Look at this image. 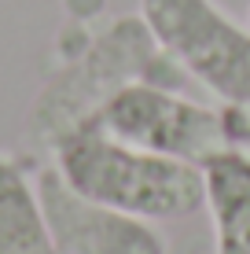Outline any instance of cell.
I'll return each mask as SVG.
<instances>
[{
	"label": "cell",
	"mask_w": 250,
	"mask_h": 254,
	"mask_svg": "<svg viewBox=\"0 0 250 254\" xmlns=\"http://www.w3.org/2000/svg\"><path fill=\"white\" fill-rule=\"evenodd\" d=\"M0 254H59L37 185L7 155H0Z\"/></svg>",
	"instance_id": "7"
},
{
	"label": "cell",
	"mask_w": 250,
	"mask_h": 254,
	"mask_svg": "<svg viewBox=\"0 0 250 254\" xmlns=\"http://www.w3.org/2000/svg\"><path fill=\"white\" fill-rule=\"evenodd\" d=\"M166 254H213V243H206L202 236H188L180 243H169Z\"/></svg>",
	"instance_id": "9"
},
{
	"label": "cell",
	"mask_w": 250,
	"mask_h": 254,
	"mask_svg": "<svg viewBox=\"0 0 250 254\" xmlns=\"http://www.w3.org/2000/svg\"><path fill=\"white\" fill-rule=\"evenodd\" d=\"M184 74L166 52L158 48L154 33L140 15L114 19L107 30L92 37V45L59 70L41 89L26 115V144L37 151H55V144L81 122H89L103 103L129 81H154L177 89Z\"/></svg>",
	"instance_id": "2"
},
{
	"label": "cell",
	"mask_w": 250,
	"mask_h": 254,
	"mask_svg": "<svg viewBox=\"0 0 250 254\" xmlns=\"http://www.w3.org/2000/svg\"><path fill=\"white\" fill-rule=\"evenodd\" d=\"M37 199L59 254H166L169 240L154 221L92 203L59 177L55 166L37 173Z\"/></svg>",
	"instance_id": "5"
},
{
	"label": "cell",
	"mask_w": 250,
	"mask_h": 254,
	"mask_svg": "<svg viewBox=\"0 0 250 254\" xmlns=\"http://www.w3.org/2000/svg\"><path fill=\"white\" fill-rule=\"evenodd\" d=\"M103 133L125 140V144L148 147L158 155L202 166L213 151L228 147L221 107H206L169 85L154 81H129L89 118Z\"/></svg>",
	"instance_id": "4"
},
{
	"label": "cell",
	"mask_w": 250,
	"mask_h": 254,
	"mask_svg": "<svg viewBox=\"0 0 250 254\" xmlns=\"http://www.w3.org/2000/svg\"><path fill=\"white\" fill-rule=\"evenodd\" d=\"M51 166L77 195L154 225L184 221L202 210V170L195 162L125 144L92 122L59 140Z\"/></svg>",
	"instance_id": "1"
},
{
	"label": "cell",
	"mask_w": 250,
	"mask_h": 254,
	"mask_svg": "<svg viewBox=\"0 0 250 254\" xmlns=\"http://www.w3.org/2000/svg\"><path fill=\"white\" fill-rule=\"evenodd\" d=\"M221 126H225L228 147L250 155V107H239V103H221Z\"/></svg>",
	"instance_id": "8"
},
{
	"label": "cell",
	"mask_w": 250,
	"mask_h": 254,
	"mask_svg": "<svg viewBox=\"0 0 250 254\" xmlns=\"http://www.w3.org/2000/svg\"><path fill=\"white\" fill-rule=\"evenodd\" d=\"M158 48L221 103L250 107V26L217 0H140Z\"/></svg>",
	"instance_id": "3"
},
{
	"label": "cell",
	"mask_w": 250,
	"mask_h": 254,
	"mask_svg": "<svg viewBox=\"0 0 250 254\" xmlns=\"http://www.w3.org/2000/svg\"><path fill=\"white\" fill-rule=\"evenodd\" d=\"M202 206L210 210L213 254H250V155L213 151L202 166Z\"/></svg>",
	"instance_id": "6"
}]
</instances>
